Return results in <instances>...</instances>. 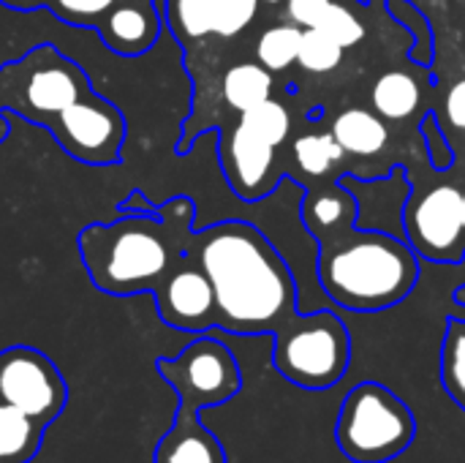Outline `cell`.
Returning a JSON list of instances; mask_svg holds the SVG:
<instances>
[{
	"mask_svg": "<svg viewBox=\"0 0 465 463\" xmlns=\"http://www.w3.org/2000/svg\"><path fill=\"white\" fill-rule=\"evenodd\" d=\"M272 71H267L259 60L256 63H234L226 68L221 93L229 109L245 112L267 98H272Z\"/></svg>",
	"mask_w": 465,
	"mask_h": 463,
	"instance_id": "cell-18",
	"label": "cell"
},
{
	"mask_svg": "<svg viewBox=\"0 0 465 463\" xmlns=\"http://www.w3.org/2000/svg\"><path fill=\"white\" fill-rule=\"evenodd\" d=\"M8 134H11V123H8V115L5 112H0V145L8 139Z\"/></svg>",
	"mask_w": 465,
	"mask_h": 463,
	"instance_id": "cell-33",
	"label": "cell"
},
{
	"mask_svg": "<svg viewBox=\"0 0 465 463\" xmlns=\"http://www.w3.org/2000/svg\"><path fill=\"white\" fill-rule=\"evenodd\" d=\"M300 41H302L300 25H294V22L292 25H272L256 41V60L272 74L286 71L292 63H297Z\"/></svg>",
	"mask_w": 465,
	"mask_h": 463,
	"instance_id": "cell-20",
	"label": "cell"
},
{
	"mask_svg": "<svg viewBox=\"0 0 465 463\" xmlns=\"http://www.w3.org/2000/svg\"><path fill=\"white\" fill-rule=\"evenodd\" d=\"M163 30L158 0H120L98 25L104 46L120 57H139L150 52Z\"/></svg>",
	"mask_w": 465,
	"mask_h": 463,
	"instance_id": "cell-14",
	"label": "cell"
},
{
	"mask_svg": "<svg viewBox=\"0 0 465 463\" xmlns=\"http://www.w3.org/2000/svg\"><path fill=\"white\" fill-rule=\"evenodd\" d=\"M49 0H0L3 8H11V11H38V8H46Z\"/></svg>",
	"mask_w": 465,
	"mask_h": 463,
	"instance_id": "cell-32",
	"label": "cell"
},
{
	"mask_svg": "<svg viewBox=\"0 0 465 463\" xmlns=\"http://www.w3.org/2000/svg\"><path fill=\"white\" fill-rule=\"evenodd\" d=\"M262 3H270V5H275V3H286V0H262Z\"/></svg>",
	"mask_w": 465,
	"mask_h": 463,
	"instance_id": "cell-34",
	"label": "cell"
},
{
	"mask_svg": "<svg viewBox=\"0 0 465 463\" xmlns=\"http://www.w3.org/2000/svg\"><path fill=\"white\" fill-rule=\"evenodd\" d=\"M319 30H324L330 38H335L343 49L357 46L365 38V25L341 3H330V8L324 11L322 22L316 25Z\"/></svg>",
	"mask_w": 465,
	"mask_h": 463,
	"instance_id": "cell-27",
	"label": "cell"
},
{
	"mask_svg": "<svg viewBox=\"0 0 465 463\" xmlns=\"http://www.w3.org/2000/svg\"><path fill=\"white\" fill-rule=\"evenodd\" d=\"M196 205L174 196L158 205L155 216H117L106 224H87L76 235L79 259L93 287L112 297L153 292L172 265L188 254Z\"/></svg>",
	"mask_w": 465,
	"mask_h": 463,
	"instance_id": "cell-2",
	"label": "cell"
},
{
	"mask_svg": "<svg viewBox=\"0 0 465 463\" xmlns=\"http://www.w3.org/2000/svg\"><path fill=\"white\" fill-rule=\"evenodd\" d=\"M272 164H275V147L272 145L253 136L240 123L234 128L223 131V136H221V169L226 175L229 188L240 199L256 202L272 188V183H270Z\"/></svg>",
	"mask_w": 465,
	"mask_h": 463,
	"instance_id": "cell-13",
	"label": "cell"
},
{
	"mask_svg": "<svg viewBox=\"0 0 465 463\" xmlns=\"http://www.w3.org/2000/svg\"><path fill=\"white\" fill-rule=\"evenodd\" d=\"M87 93H93L87 71L54 44H38L0 65V112L44 128Z\"/></svg>",
	"mask_w": 465,
	"mask_h": 463,
	"instance_id": "cell-4",
	"label": "cell"
},
{
	"mask_svg": "<svg viewBox=\"0 0 465 463\" xmlns=\"http://www.w3.org/2000/svg\"><path fill=\"white\" fill-rule=\"evenodd\" d=\"M44 442V426L0 401V463H30Z\"/></svg>",
	"mask_w": 465,
	"mask_h": 463,
	"instance_id": "cell-17",
	"label": "cell"
},
{
	"mask_svg": "<svg viewBox=\"0 0 465 463\" xmlns=\"http://www.w3.org/2000/svg\"><path fill=\"white\" fill-rule=\"evenodd\" d=\"M330 134L349 156H376L390 142V128H387L384 117L379 112H371L362 106L343 109L335 117Z\"/></svg>",
	"mask_w": 465,
	"mask_h": 463,
	"instance_id": "cell-16",
	"label": "cell"
},
{
	"mask_svg": "<svg viewBox=\"0 0 465 463\" xmlns=\"http://www.w3.org/2000/svg\"><path fill=\"white\" fill-rule=\"evenodd\" d=\"M242 128H248L253 136L264 139L267 145H272L275 150L286 142L289 131H292V117H289V109L275 101V98H267L245 112H240V120H237Z\"/></svg>",
	"mask_w": 465,
	"mask_h": 463,
	"instance_id": "cell-21",
	"label": "cell"
},
{
	"mask_svg": "<svg viewBox=\"0 0 465 463\" xmlns=\"http://www.w3.org/2000/svg\"><path fill=\"white\" fill-rule=\"evenodd\" d=\"M422 139H425V147H428V158L433 164V169H450L452 161H455V153L450 147V142L444 139L441 128H439V117L436 112H428L422 117Z\"/></svg>",
	"mask_w": 465,
	"mask_h": 463,
	"instance_id": "cell-28",
	"label": "cell"
},
{
	"mask_svg": "<svg viewBox=\"0 0 465 463\" xmlns=\"http://www.w3.org/2000/svg\"><path fill=\"white\" fill-rule=\"evenodd\" d=\"M188 251L213 284L218 330L240 336L278 333L297 314L292 270L253 224L221 221L196 229Z\"/></svg>",
	"mask_w": 465,
	"mask_h": 463,
	"instance_id": "cell-1",
	"label": "cell"
},
{
	"mask_svg": "<svg viewBox=\"0 0 465 463\" xmlns=\"http://www.w3.org/2000/svg\"><path fill=\"white\" fill-rule=\"evenodd\" d=\"M332 0H286V14L294 25L305 27H316L324 16V11L330 8Z\"/></svg>",
	"mask_w": 465,
	"mask_h": 463,
	"instance_id": "cell-29",
	"label": "cell"
},
{
	"mask_svg": "<svg viewBox=\"0 0 465 463\" xmlns=\"http://www.w3.org/2000/svg\"><path fill=\"white\" fill-rule=\"evenodd\" d=\"M463 224H465V194H463Z\"/></svg>",
	"mask_w": 465,
	"mask_h": 463,
	"instance_id": "cell-35",
	"label": "cell"
},
{
	"mask_svg": "<svg viewBox=\"0 0 465 463\" xmlns=\"http://www.w3.org/2000/svg\"><path fill=\"white\" fill-rule=\"evenodd\" d=\"M343 52L346 49L335 38H330L324 30L305 27L302 41H300V52H297V63L308 74H330L343 63Z\"/></svg>",
	"mask_w": 465,
	"mask_h": 463,
	"instance_id": "cell-23",
	"label": "cell"
},
{
	"mask_svg": "<svg viewBox=\"0 0 465 463\" xmlns=\"http://www.w3.org/2000/svg\"><path fill=\"white\" fill-rule=\"evenodd\" d=\"M153 297L161 322L180 333H210L218 322L213 284L191 251L172 265V270L153 289Z\"/></svg>",
	"mask_w": 465,
	"mask_h": 463,
	"instance_id": "cell-10",
	"label": "cell"
},
{
	"mask_svg": "<svg viewBox=\"0 0 465 463\" xmlns=\"http://www.w3.org/2000/svg\"><path fill=\"white\" fill-rule=\"evenodd\" d=\"M417 437L414 412L379 382H360L341 404L335 442L351 463H390L401 458Z\"/></svg>",
	"mask_w": 465,
	"mask_h": 463,
	"instance_id": "cell-5",
	"label": "cell"
},
{
	"mask_svg": "<svg viewBox=\"0 0 465 463\" xmlns=\"http://www.w3.org/2000/svg\"><path fill=\"white\" fill-rule=\"evenodd\" d=\"M158 205H153L142 188H134L120 205H117V216H155Z\"/></svg>",
	"mask_w": 465,
	"mask_h": 463,
	"instance_id": "cell-31",
	"label": "cell"
},
{
	"mask_svg": "<svg viewBox=\"0 0 465 463\" xmlns=\"http://www.w3.org/2000/svg\"><path fill=\"white\" fill-rule=\"evenodd\" d=\"M259 5L262 0H163V22L180 44L234 38L256 19Z\"/></svg>",
	"mask_w": 465,
	"mask_h": 463,
	"instance_id": "cell-12",
	"label": "cell"
},
{
	"mask_svg": "<svg viewBox=\"0 0 465 463\" xmlns=\"http://www.w3.org/2000/svg\"><path fill=\"white\" fill-rule=\"evenodd\" d=\"M346 153L343 147L335 142L332 134H305L294 142V161L297 166L311 175V177H322L330 172V166L335 161H341Z\"/></svg>",
	"mask_w": 465,
	"mask_h": 463,
	"instance_id": "cell-24",
	"label": "cell"
},
{
	"mask_svg": "<svg viewBox=\"0 0 465 463\" xmlns=\"http://www.w3.org/2000/svg\"><path fill=\"white\" fill-rule=\"evenodd\" d=\"M155 368L177 393L180 409L193 415L226 404L242 388L237 357L223 341L207 333H199L180 355L158 357Z\"/></svg>",
	"mask_w": 465,
	"mask_h": 463,
	"instance_id": "cell-7",
	"label": "cell"
},
{
	"mask_svg": "<svg viewBox=\"0 0 465 463\" xmlns=\"http://www.w3.org/2000/svg\"><path fill=\"white\" fill-rule=\"evenodd\" d=\"M272 363L302 390H330L351 363V338L332 311H297L278 333Z\"/></svg>",
	"mask_w": 465,
	"mask_h": 463,
	"instance_id": "cell-6",
	"label": "cell"
},
{
	"mask_svg": "<svg viewBox=\"0 0 465 463\" xmlns=\"http://www.w3.org/2000/svg\"><path fill=\"white\" fill-rule=\"evenodd\" d=\"M463 191L436 186L406 213V240L430 262H458L463 257Z\"/></svg>",
	"mask_w": 465,
	"mask_h": 463,
	"instance_id": "cell-11",
	"label": "cell"
},
{
	"mask_svg": "<svg viewBox=\"0 0 465 463\" xmlns=\"http://www.w3.org/2000/svg\"><path fill=\"white\" fill-rule=\"evenodd\" d=\"M417 278V251L395 235L351 226L332 246H322L319 281L338 308L360 314L387 311L411 295Z\"/></svg>",
	"mask_w": 465,
	"mask_h": 463,
	"instance_id": "cell-3",
	"label": "cell"
},
{
	"mask_svg": "<svg viewBox=\"0 0 465 463\" xmlns=\"http://www.w3.org/2000/svg\"><path fill=\"white\" fill-rule=\"evenodd\" d=\"M120 0H49L46 8L71 27H90L98 30V25L106 19V14L117 5Z\"/></svg>",
	"mask_w": 465,
	"mask_h": 463,
	"instance_id": "cell-26",
	"label": "cell"
},
{
	"mask_svg": "<svg viewBox=\"0 0 465 463\" xmlns=\"http://www.w3.org/2000/svg\"><path fill=\"white\" fill-rule=\"evenodd\" d=\"M441 377L447 393L465 409V325L450 322L447 341H444V363Z\"/></svg>",
	"mask_w": 465,
	"mask_h": 463,
	"instance_id": "cell-25",
	"label": "cell"
},
{
	"mask_svg": "<svg viewBox=\"0 0 465 463\" xmlns=\"http://www.w3.org/2000/svg\"><path fill=\"white\" fill-rule=\"evenodd\" d=\"M420 82L406 71H387L373 82L371 101L373 112H379L384 120H406L420 106Z\"/></svg>",
	"mask_w": 465,
	"mask_h": 463,
	"instance_id": "cell-19",
	"label": "cell"
},
{
	"mask_svg": "<svg viewBox=\"0 0 465 463\" xmlns=\"http://www.w3.org/2000/svg\"><path fill=\"white\" fill-rule=\"evenodd\" d=\"M54 142L79 164L112 166L123 158L125 145V117L117 104L98 96L95 90L63 109L49 126Z\"/></svg>",
	"mask_w": 465,
	"mask_h": 463,
	"instance_id": "cell-8",
	"label": "cell"
},
{
	"mask_svg": "<svg viewBox=\"0 0 465 463\" xmlns=\"http://www.w3.org/2000/svg\"><path fill=\"white\" fill-rule=\"evenodd\" d=\"M444 109H447V120H450L455 128L465 131V79L455 82V85L450 87Z\"/></svg>",
	"mask_w": 465,
	"mask_h": 463,
	"instance_id": "cell-30",
	"label": "cell"
},
{
	"mask_svg": "<svg viewBox=\"0 0 465 463\" xmlns=\"http://www.w3.org/2000/svg\"><path fill=\"white\" fill-rule=\"evenodd\" d=\"M0 401L46 428L65 409L68 388L44 352L33 347H8L0 352Z\"/></svg>",
	"mask_w": 465,
	"mask_h": 463,
	"instance_id": "cell-9",
	"label": "cell"
},
{
	"mask_svg": "<svg viewBox=\"0 0 465 463\" xmlns=\"http://www.w3.org/2000/svg\"><path fill=\"white\" fill-rule=\"evenodd\" d=\"M305 221L311 229H341V226H354L357 221V202L351 194H343V186L338 183V194H319L316 202L305 205Z\"/></svg>",
	"mask_w": 465,
	"mask_h": 463,
	"instance_id": "cell-22",
	"label": "cell"
},
{
	"mask_svg": "<svg viewBox=\"0 0 465 463\" xmlns=\"http://www.w3.org/2000/svg\"><path fill=\"white\" fill-rule=\"evenodd\" d=\"M155 463H226L218 439L202 426L199 415L177 409L172 431L161 439Z\"/></svg>",
	"mask_w": 465,
	"mask_h": 463,
	"instance_id": "cell-15",
	"label": "cell"
}]
</instances>
